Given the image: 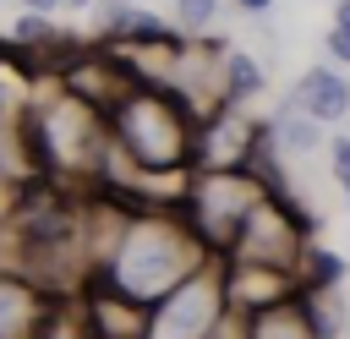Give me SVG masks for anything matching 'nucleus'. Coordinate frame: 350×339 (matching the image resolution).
<instances>
[{"label":"nucleus","instance_id":"1a4fd4ad","mask_svg":"<svg viewBox=\"0 0 350 339\" xmlns=\"http://www.w3.org/2000/svg\"><path fill=\"white\" fill-rule=\"evenodd\" d=\"M262 87H268L262 60H257L252 49H241V44H224V60H219V98H224L230 109H246V104L262 98Z\"/></svg>","mask_w":350,"mask_h":339},{"label":"nucleus","instance_id":"f3484780","mask_svg":"<svg viewBox=\"0 0 350 339\" xmlns=\"http://www.w3.org/2000/svg\"><path fill=\"white\" fill-rule=\"evenodd\" d=\"M60 5H66V11H93L98 0H60Z\"/></svg>","mask_w":350,"mask_h":339},{"label":"nucleus","instance_id":"aec40b11","mask_svg":"<svg viewBox=\"0 0 350 339\" xmlns=\"http://www.w3.org/2000/svg\"><path fill=\"white\" fill-rule=\"evenodd\" d=\"M345 197H350V191H345Z\"/></svg>","mask_w":350,"mask_h":339},{"label":"nucleus","instance_id":"ddd939ff","mask_svg":"<svg viewBox=\"0 0 350 339\" xmlns=\"http://www.w3.org/2000/svg\"><path fill=\"white\" fill-rule=\"evenodd\" d=\"M328 170H334V180L350 191V131H339V137H328Z\"/></svg>","mask_w":350,"mask_h":339},{"label":"nucleus","instance_id":"6ab92c4d","mask_svg":"<svg viewBox=\"0 0 350 339\" xmlns=\"http://www.w3.org/2000/svg\"><path fill=\"white\" fill-rule=\"evenodd\" d=\"M345 339H350V328H345Z\"/></svg>","mask_w":350,"mask_h":339},{"label":"nucleus","instance_id":"423d86ee","mask_svg":"<svg viewBox=\"0 0 350 339\" xmlns=\"http://www.w3.org/2000/svg\"><path fill=\"white\" fill-rule=\"evenodd\" d=\"M279 109H295V115L317 120L323 131L339 126V120H350V71H334V66H323V60L306 66L301 82L290 87V98H284Z\"/></svg>","mask_w":350,"mask_h":339},{"label":"nucleus","instance_id":"2eb2a0df","mask_svg":"<svg viewBox=\"0 0 350 339\" xmlns=\"http://www.w3.org/2000/svg\"><path fill=\"white\" fill-rule=\"evenodd\" d=\"M328 27L350 33V0H334V11H328Z\"/></svg>","mask_w":350,"mask_h":339},{"label":"nucleus","instance_id":"f257e3e1","mask_svg":"<svg viewBox=\"0 0 350 339\" xmlns=\"http://www.w3.org/2000/svg\"><path fill=\"white\" fill-rule=\"evenodd\" d=\"M104 137L109 153L120 164H131L159 197L180 202L186 175H191V137H197V115L153 77L131 71L120 77V87L104 104Z\"/></svg>","mask_w":350,"mask_h":339},{"label":"nucleus","instance_id":"4468645a","mask_svg":"<svg viewBox=\"0 0 350 339\" xmlns=\"http://www.w3.org/2000/svg\"><path fill=\"white\" fill-rule=\"evenodd\" d=\"M224 5H235L241 16H268L273 11V0H224Z\"/></svg>","mask_w":350,"mask_h":339},{"label":"nucleus","instance_id":"f03ea898","mask_svg":"<svg viewBox=\"0 0 350 339\" xmlns=\"http://www.w3.org/2000/svg\"><path fill=\"white\" fill-rule=\"evenodd\" d=\"M213 257L202 252V241L186 230L180 208H137L126 202V219L104 252V262L93 268L88 290H104V295H120L131 306H159L170 290H180L191 273H202Z\"/></svg>","mask_w":350,"mask_h":339},{"label":"nucleus","instance_id":"20e7f679","mask_svg":"<svg viewBox=\"0 0 350 339\" xmlns=\"http://www.w3.org/2000/svg\"><path fill=\"white\" fill-rule=\"evenodd\" d=\"M262 197H268V191H262V180H257L252 170H191V175H186V191H180V219H186V230L202 241V252L219 262V257L235 246L246 213H252Z\"/></svg>","mask_w":350,"mask_h":339},{"label":"nucleus","instance_id":"39448f33","mask_svg":"<svg viewBox=\"0 0 350 339\" xmlns=\"http://www.w3.org/2000/svg\"><path fill=\"white\" fill-rule=\"evenodd\" d=\"M224 312L230 306H224V290H219V262H208L180 290H170L159 306H148L142 339H208Z\"/></svg>","mask_w":350,"mask_h":339},{"label":"nucleus","instance_id":"dca6fc26","mask_svg":"<svg viewBox=\"0 0 350 339\" xmlns=\"http://www.w3.org/2000/svg\"><path fill=\"white\" fill-rule=\"evenodd\" d=\"M22 11H33V16H49V22H55V11H60V0H22Z\"/></svg>","mask_w":350,"mask_h":339},{"label":"nucleus","instance_id":"6e6552de","mask_svg":"<svg viewBox=\"0 0 350 339\" xmlns=\"http://www.w3.org/2000/svg\"><path fill=\"white\" fill-rule=\"evenodd\" d=\"M44 290L27 284L22 273H5L0 268V339H38V323H44Z\"/></svg>","mask_w":350,"mask_h":339},{"label":"nucleus","instance_id":"0eeeda50","mask_svg":"<svg viewBox=\"0 0 350 339\" xmlns=\"http://www.w3.org/2000/svg\"><path fill=\"white\" fill-rule=\"evenodd\" d=\"M246 339H323L317 334V317H312V295L306 290H290L284 301L273 306H257L241 317Z\"/></svg>","mask_w":350,"mask_h":339},{"label":"nucleus","instance_id":"a211bd4d","mask_svg":"<svg viewBox=\"0 0 350 339\" xmlns=\"http://www.w3.org/2000/svg\"><path fill=\"white\" fill-rule=\"evenodd\" d=\"M115 5H148V0H115Z\"/></svg>","mask_w":350,"mask_h":339},{"label":"nucleus","instance_id":"7ed1b4c3","mask_svg":"<svg viewBox=\"0 0 350 339\" xmlns=\"http://www.w3.org/2000/svg\"><path fill=\"white\" fill-rule=\"evenodd\" d=\"M27 159H33V180H55L71 191H93L98 164H104V109H93L88 98H77L71 87H60L55 77H33L27 98L16 109Z\"/></svg>","mask_w":350,"mask_h":339},{"label":"nucleus","instance_id":"9b49d317","mask_svg":"<svg viewBox=\"0 0 350 339\" xmlns=\"http://www.w3.org/2000/svg\"><path fill=\"white\" fill-rule=\"evenodd\" d=\"M219 11H224V0H175V33L180 38H208Z\"/></svg>","mask_w":350,"mask_h":339},{"label":"nucleus","instance_id":"9d476101","mask_svg":"<svg viewBox=\"0 0 350 339\" xmlns=\"http://www.w3.org/2000/svg\"><path fill=\"white\" fill-rule=\"evenodd\" d=\"M323 142H328V131H323L317 120L295 115V109H279V115L268 120V148L284 153V159H306V153H317Z\"/></svg>","mask_w":350,"mask_h":339},{"label":"nucleus","instance_id":"f8f14e48","mask_svg":"<svg viewBox=\"0 0 350 339\" xmlns=\"http://www.w3.org/2000/svg\"><path fill=\"white\" fill-rule=\"evenodd\" d=\"M323 66H334V71H350V33H339V27H323Z\"/></svg>","mask_w":350,"mask_h":339}]
</instances>
